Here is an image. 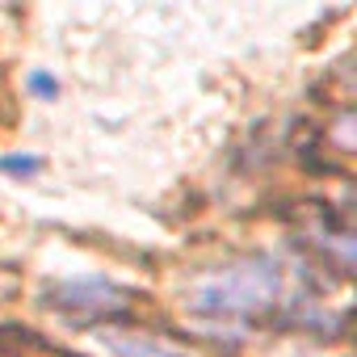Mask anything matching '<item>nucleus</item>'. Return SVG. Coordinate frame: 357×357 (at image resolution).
Masks as SVG:
<instances>
[{
	"label": "nucleus",
	"instance_id": "nucleus-1",
	"mask_svg": "<svg viewBox=\"0 0 357 357\" xmlns=\"http://www.w3.org/2000/svg\"><path fill=\"white\" fill-rule=\"evenodd\" d=\"M282 290H286V269L273 257H244V261H231L215 273H202L190 286L185 307L198 319L236 324V319L269 311L282 298Z\"/></svg>",
	"mask_w": 357,
	"mask_h": 357
},
{
	"label": "nucleus",
	"instance_id": "nucleus-2",
	"mask_svg": "<svg viewBox=\"0 0 357 357\" xmlns=\"http://www.w3.org/2000/svg\"><path fill=\"white\" fill-rule=\"evenodd\" d=\"M126 290L105 282V278H63V282H51L47 286V307L68 315V319H80V324H97V319H109V315H122L126 311Z\"/></svg>",
	"mask_w": 357,
	"mask_h": 357
},
{
	"label": "nucleus",
	"instance_id": "nucleus-3",
	"mask_svg": "<svg viewBox=\"0 0 357 357\" xmlns=\"http://www.w3.org/2000/svg\"><path fill=\"white\" fill-rule=\"evenodd\" d=\"M97 344L109 357H190L185 349H176L168 340H155L143 332H118V328H97Z\"/></svg>",
	"mask_w": 357,
	"mask_h": 357
},
{
	"label": "nucleus",
	"instance_id": "nucleus-4",
	"mask_svg": "<svg viewBox=\"0 0 357 357\" xmlns=\"http://www.w3.org/2000/svg\"><path fill=\"white\" fill-rule=\"evenodd\" d=\"M0 168H5V172H26V176H30V172L38 168V160H34V155H5V160H0Z\"/></svg>",
	"mask_w": 357,
	"mask_h": 357
},
{
	"label": "nucleus",
	"instance_id": "nucleus-5",
	"mask_svg": "<svg viewBox=\"0 0 357 357\" xmlns=\"http://www.w3.org/2000/svg\"><path fill=\"white\" fill-rule=\"evenodd\" d=\"M34 89H43V93H55V84H51L47 76H34Z\"/></svg>",
	"mask_w": 357,
	"mask_h": 357
}]
</instances>
